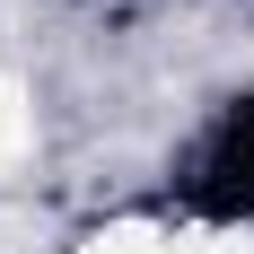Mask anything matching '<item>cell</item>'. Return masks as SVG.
Wrapping results in <instances>:
<instances>
[{"label": "cell", "mask_w": 254, "mask_h": 254, "mask_svg": "<svg viewBox=\"0 0 254 254\" xmlns=\"http://www.w3.org/2000/svg\"><path fill=\"white\" fill-rule=\"evenodd\" d=\"M202 254H254V228H219V237H193Z\"/></svg>", "instance_id": "3"}, {"label": "cell", "mask_w": 254, "mask_h": 254, "mask_svg": "<svg viewBox=\"0 0 254 254\" xmlns=\"http://www.w3.org/2000/svg\"><path fill=\"white\" fill-rule=\"evenodd\" d=\"M79 254H202L193 237H167V228H140V219H114V228H97Z\"/></svg>", "instance_id": "1"}, {"label": "cell", "mask_w": 254, "mask_h": 254, "mask_svg": "<svg viewBox=\"0 0 254 254\" xmlns=\"http://www.w3.org/2000/svg\"><path fill=\"white\" fill-rule=\"evenodd\" d=\"M26 140H35V114H26V88H18L9 70H0V176H9V167L26 158Z\"/></svg>", "instance_id": "2"}]
</instances>
